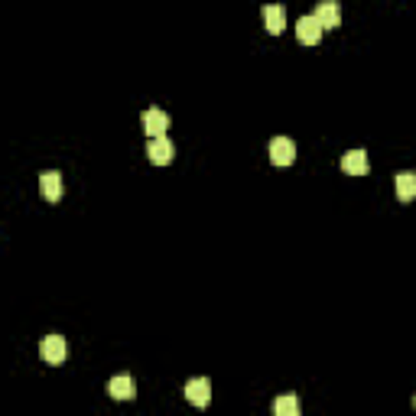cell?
Instances as JSON below:
<instances>
[{
    "instance_id": "12",
    "label": "cell",
    "mask_w": 416,
    "mask_h": 416,
    "mask_svg": "<svg viewBox=\"0 0 416 416\" xmlns=\"http://www.w3.org/2000/svg\"><path fill=\"white\" fill-rule=\"evenodd\" d=\"M393 186H397V198H400V202L416 198V176H413V172H397Z\"/></svg>"
},
{
    "instance_id": "11",
    "label": "cell",
    "mask_w": 416,
    "mask_h": 416,
    "mask_svg": "<svg viewBox=\"0 0 416 416\" xmlns=\"http://www.w3.org/2000/svg\"><path fill=\"white\" fill-rule=\"evenodd\" d=\"M263 23H267V30H270L273 36L283 33V26H286V13H283L280 4H267V7H263Z\"/></svg>"
},
{
    "instance_id": "13",
    "label": "cell",
    "mask_w": 416,
    "mask_h": 416,
    "mask_svg": "<svg viewBox=\"0 0 416 416\" xmlns=\"http://www.w3.org/2000/svg\"><path fill=\"white\" fill-rule=\"evenodd\" d=\"M273 413L277 416H299V400L293 397V393H286V397H280L277 403H273Z\"/></svg>"
},
{
    "instance_id": "3",
    "label": "cell",
    "mask_w": 416,
    "mask_h": 416,
    "mask_svg": "<svg viewBox=\"0 0 416 416\" xmlns=\"http://www.w3.org/2000/svg\"><path fill=\"white\" fill-rule=\"evenodd\" d=\"M270 160H273V166H289V163L296 160V144L289 137H277L270 144Z\"/></svg>"
},
{
    "instance_id": "4",
    "label": "cell",
    "mask_w": 416,
    "mask_h": 416,
    "mask_svg": "<svg viewBox=\"0 0 416 416\" xmlns=\"http://www.w3.org/2000/svg\"><path fill=\"white\" fill-rule=\"evenodd\" d=\"M186 400L196 403V407H208V400H212V384H208V377H192V381L186 384Z\"/></svg>"
},
{
    "instance_id": "1",
    "label": "cell",
    "mask_w": 416,
    "mask_h": 416,
    "mask_svg": "<svg viewBox=\"0 0 416 416\" xmlns=\"http://www.w3.org/2000/svg\"><path fill=\"white\" fill-rule=\"evenodd\" d=\"M146 156H150V163H156V166H166V163L176 156V146H172V140L166 134H163V137H150Z\"/></svg>"
},
{
    "instance_id": "6",
    "label": "cell",
    "mask_w": 416,
    "mask_h": 416,
    "mask_svg": "<svg viewBox=\"0 0 416 416\" xmlns=\"http://www.w3.org/2000/svg\"><path fill=\"white\" fill-rule=\"evenodd\" d=\"M341 170L348 172V176H365L371 170V160H367L365 150H348V153L341 156Z\"/></svg>"
},
{
    "instance_id": "2",
    "label": "cell",
    "mask_w": 416,
    "mask_h": 416,
    "mask_svg": "<svg viewBox=\"0 0 416 416\" xmlns=\"http://www.w3.org/2000/svg\"><path fill=\"white\" fill-rule=\"evenodd\" d=\"M65 339L62 335H46L43 345H39V355H43L46 365H62L65 361Z\"/></svg>"
},
{
    "instance_id": "14",
    "label": "cell",
    "mask_w": 416,
    "mask_h": 416,
    "mask_svg": "<svg viewBox=\"0 0 416 416\" xmlns=\"http://www.w3.org/2000/svg\"><path fill=\"white\" fill-rule=\"evenodd\" d=\"M413 407H416V397H413Z\"/></svg>"
},
{
    "instance_id": "7",
    "label": "cell",
    "mask_w": 416,
    "mask_h": 416,
    "mask_svg": "<svg viewBox=\"0 0 416 416\" xmlns=\"http://www.w3.org/2000/svg\"><path fill=\"white\" fill-rule=\"evenodd\" d=\"M144 127L150 137H163L170 130V114H166V111H156V108L144 111Z\"/></svg>"
},
{
    "instance_id": "9",
    "label": "cell",
    "mask_w": 416,
    "mask_h": 416,
    "mask_svg": "<svg viewBox=\"0 0 416 416\" xmlns=\"http://www.w3.org/2000/svg\"><path fill=\"white\" fill-rule=\"evenodd\" d=\"M39 189H43L46 202H59V198H62V176L56 170L43 172V176H39Z\"/></svg>"
},
{
    "instance_id": "5",
    "label": "cell",
    "mask_w": 416,
    "mask_h": 416,
    "mask_svg": "<svg viewBox=\"0 0 416 416\" xmlns=\"http://www.w3.org/2000/svg\"><path fill=\"white\" fill-rule=\"evenodd\" d=\"M296 39L303 46H315L319 39H322V23L315 17H299V23H296Z\"/></svg>"
},
{
    "instance_id": "10",
    "label": "cell",
    "mask_w": 416,
    "mask_h": 416,
    "mask_svg": "<svg viewBox=\"0 0 416 416\" xmlns=\"http://www.w3.org/2000/svg\"><path fill=\"white\" fill-rule=\"evenodd\" d=\"M108 391H111V397L114 400H134L137 397V384H134V377H111V384H108Z\"/></svg>"
},
{
    "instance_id": "8",
    "label": "cell",
    "mask_w": 416,
    "mask_h": 416,
    "mask_svg": "<svg viewBox=\"0 0 416 416\" xmlns=\"http://www.w3.org/2000/svg\"><path fill=\"white\" fill-rule=\"evenodd\" d=\"M313 17L322 23V30H335V26L341 23V10H339V4H335V0H322V4L315 7Z\"/></svg>"
}]
</instances>
